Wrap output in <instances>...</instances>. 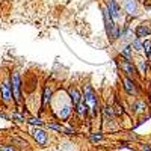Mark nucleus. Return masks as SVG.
I'll list each match as a JSON object with an SVG mask.
<instances>
[{"label": "nucleus", "instance_id": "nucleus-1", "mask_svg": "<svg viewBox=\"0 0 151 151\" xmlns=\"http://www.w3.org/2000/svg\"><path fill=\"white\" fill-rule=\"evenodd\" d=\"M83 98H85V103L88 106V110L94 115V113L97 112V107H98V101H97V97H95L94 89L89 85H86L83 88Z\"/></svg>", "mask_w": 151, "mask_h": 151}, {"label": "nucleus", "instance_id": "nucleus-2", "mask_svg": "<svg viewBox=\"0 0 151 151\" xmlns=\"http://www.w3.org/2000/svg\"><path fill=\"white\" fill-rule=\"evenodd\" d=\"M118 65H119L121 71L125 74V77L133 79V80L136 79V76H137V70H136V67L133 65V62H132V60L124 59V58L121 56V59L118 60Z\"/></svg>", "mask_w": 151, "mask_h": 151}, {"label": "nucleus", "instance_id": "nucleus-3", "mask_svg": "<svg viewBox=\"0 0 151 151\" xmlns=\"http://www.w3.org/2000/svg\"><path fill=\"white\" fill-rule=\"evenodd\" d=\"M11 89H12V97L17 103L21 101V80H20V74L15 71L11 76Z\"/></svg>", "mask_w": 151, "mask_h": 151}, {"label": "nucleus", "instance_id": "nucleus-4", "mask_svg": "<svg viewBox=\"0 0 151 151\" xmlns=\"http://www.w3.org/2000/svg\"><path fill=\"white\" fill-rule=\"evenodd\" d=\"M106 8H107V11H109V14H110L113 21H118L121 18V8H119V5L115 2V0H107Z\"/></svg>", "mask_w": 151, "mask_h": 151}, {"label": "nucleus", "instance_id": "nucleus-5", "mask_svg": "<svg viewBox=\"0 0 151 151\" xmlns=\"http://www.w3.org/2000/svg\"><path fill=\"white\" fill-rule=\"evenodd\" d=\"M32 136H33V139L38 145H41V147H45L47 145V141H48V137H47V133L41 129H32Z\"/></svg>", "mask_w": 151, "mask_h": 151}, {"label": "nucleus", "instance_id": "nucleus-6", "mask_svg": "<svg viewBox=\"0 0 151 151\" xmlns=\"http://www.w3.org/2000/svg\"><path fill=\"white\" fill-rule=\"evenodd\" d=\"M0 91H2V100L5 103L11 101L12 98V89H11V83L8 80L2 82V85H0Z\"/></svg>", "mask_w": 151, "mask_h": 151}, {"label": "nucleus", "instance_id": "nucleus-7", "mask_svg": "<svg viewBox=\"0 0 151 151\" xmlns=\"http://www.w3.org/2000/svg\"><path fill=\"white\" fill-rule=\"evenodd\" d=\"M150 35H151V26L148 23L147 24L141 23L139 26L136 27V30H134V36L139 38V40H141V38H145V36H150Z\"/></svg>", "mask_w": 151, "mask_h": 151}, {"label": "nucleus", "instance_id": "nucleus-8", "mask_svg": "<svg viewBox=\"0 0 151 151\" xmlns=\"http://www.w3.org/2000/svg\"><path fill=\"white\" fill-rule=\"evenodd\" d=\"M122 86H124V91L127 92L129 95H136V94H137L136 83H134V80H133V79L124 77V79H122Z\"/></svg>", "mask_w": 151, "mask_h": 151}, {"label": "nucleus", "instance_id": "nucleus-9", "mask_svg": "<svg viewBox=\"0 0 151 151\" xmlns=\"http://www.w3.org/2000/svg\"><path fill=\"white\" fill-rule=\"evenodd\" d=\"M124 11L130 17H134L137 14V2L136 0H124Z\"/></svg>", "mask_w": 151, "mask_h": 151}, {"label": "nucleus", "instance_id": "nucleus-10", "mask_svg": "<svg viewBox=\"0 0 151 151\" xmlns=\"http://www.w3.org/2000/svg\"><path fill=\"white\" fill-rule=\"evenodd\" d=\"M68 97H70V100L73 101V104H76V106H77V104L82 101V95H80V92L76 89V88H73V86L68 88Z\"/></svg>", "mask_w": 151, "mask_h": 151}, {"label": "nucleus", "instance_id": "nucleus-11", "mask_svg": "<svg viewBox=\"0 0 151 151\" xmlns=\"http://www.w3.org/2000/svg\"><path fill=\"white\" fill-rule=\"evenodd\" d=\"M136 68H137V71H139V74L145 76L148 73V68H150L148 60H145L144 58H137L136 59Z\"/></svg>", "mask_w": 151, "mask_h": 151}, {"label": "nucleus", "instance_id": "nucleus-12", "mask_svg": "<svg viewBox=\"0 0 151 151\" xmlns=\"http://www.w3.org/2000/svg\"><path fill=\"white\" fill-rule=\"evenodd\" d=\"M132 110H133L134 113H144V112L147 110L145 101H144V100H136V101L132 104Z\"/></svg>", "mask_w": 151, "mask_h": 151}, {"label": "nucleus", "instance_id": "nucleus-13", "mask_svg": "<svg viewBox=\"0 0 151 151\" xmlns=\"http://www.w3.org/2000/svg\"><path fill=\"white\" fill-rule=\"evenodd\" d=\"M113 118H115V112H113V109L109 107V106H104L103 107V119L107 122V121H113Z\"/></svg>", "mask_w": 151, "mask_h": 151}, {"label": "nucleus", "instance_id": "nucleus-14", "mask_svg": "<svg viewBox=\"0 0 151 151\" xmlns=\"http://www.w3.org/2000/svg\"><path fill=\"white\" fill-rule=\"evenodd\" d=\"M132 55H133V48H132L130 44H125L124 47H121V56H122L124 59L132 60Z\"/></svg>", "mask_w": 151, "mask_h": 151}, {"label": "nucleus", "instance_id": "nucleus-15", "mask_svg": "<svg viewBox=\"0 0 151 151\" xmlns=\"http://www.w3.org/2000/svg\"><path fill=\"white\" fill-rule=\"evenodd\" d=\"M71 104H65V106H62V109L59 110V113H58V116H59V119H67L68 116H70V113H71Z\"/></svg>", "mask_w": 151, "mask_h": 151}, {"label": "nucleus", "instance_id": "nucleus-16", "mask_svg": "<svg viewBox=\"0 0 151 151\" xmlns=\"http://www.w3.org/2000/svg\"><path fill=\"white\" fill-rule=\"evenodd\" d=\"M76 112H77V115H79L80 118L86 116V115H88V106H86V103L80 101L77 106H76Z\"/></svg>", "mask_w": 151, "mask_h": 151}, {"label": "nucleus", "instance_id": "nucleus-17", "mask_svg": "<svg viewBox=\"0 0 151 151\" xmlns=\"http://www.w3.org/2000/svg\"><path fill=\"white\" fill-rule=\"evenodd\" d=\"M130 45H132V48L134 50V52H144V42L139 40V38H134V40L130 42Z\"/></svg>", "mask_w": 151, "mask_h": 151}, {"label": "nucleus", "instance_id": "nucleus-18", "mask_svg": "<svg viewBox=\"0 0 151 151\" xmlns=\"http://www.w3.org/2000/svg\"><path fill=\"white\" fill-rule=\"evenodd\" d=\"M50 100H52V89H50V88H45L44 95H42V104L45 106L47 103H50Z\"/></svg>", "mask_w": 151, "mask_h": 151}, {"label": "nucleus", "instance_id": "nucleus-19", "mask_svg": "<svg viewBox=\"0 0 151 151\" xmlns=\"http://www.w3.org/2000/svg\"><path fill=\"white\" fill-rule=\"evenodd\" d=\"M47 127H48V129H53V130H56V132H60V133H64V130H65L64 125H60V124H55V122L48 124Z\"/></svg>", "mask_w": 151, "mask_h": 151}, {"label": "nucleus", "instance_id": "nucleus-20", "mask_svg": "<svg viewBox=\"0 0 151 151\" xmlns=\"http://www.w3.org/2000/svg\"><path fill=\"white\" fill-rule=\"evenodd\" d=\"M30 125H42L44 124V121L41 119V118H35V116H32V118H29V121H27Z\"/></svg>", "mask_w": 151, "mask_h": 151}, {"label": "nucleus", "instance_id": "nucleus-21", "mask_svg": "<svg viewBox=\"0 0 151 151\" xmlns=\"http://www.w3.org/2000/svg\"><path fill=\"white\" fill-rule=\"evenodd\" d=\"M144 52H145V56H148L151 53V41L150 40L144 41Z\"/></svg>", "mask_w": 151, "mask_h": 151}, {"label": "nucleus", "instance_id": "nucleus-22", "mask_svg": "<svg viewBox=\"0 0 151 151\" xmlns=\"http://www.w3.org/2000/svg\"><path fill=\"white\" fill-rule=\"evenodd\" d=\"M89 139H91L92 142H98V141L103 139V134H101V133H91Z\"/></svg>", "mask_w": 151, "mask_h": 151}, {"label": "nucleus", "instance_id": "nucleus-23", "mask_svg": "<svg viewBox=\"0 0 151 151\" xmlns=\"http://www.w3.org/2000/svg\"><path fill=\"white\" fill-rule=\"evenodd\" d=\"M113 112H115V116H119V115H124V107L121 104H116L113 107Z\"/></svg>", "mask_w": 151, "mask_h": 151}, {"label": "nucleus", "instance_id": "nucleus-24", "mask_svg": "<svg viewBox=\"0 0 151 151\" xmlns=\"http://www.w3.org/2000/svg\"><path fill=\"white\" fill-rule=\"evenodd\" d=\"M0 151H15V150L12 148L11 145H2L0 147Z\"/></svg>", "mask_w": 151, "mask_h": 151}, {"label": "nucleus", "instance_id": "nucleus-25", "mask_svg": "<svg viewBox=\"0 0 151 151\" xmlns=\"http://www.w3.org/2000/svg\"><path fill=\"white\" fill-rule=\"evenodd\" d=\"M12 118H14V119H17L18 122H23V121H24V116H21V115H17V113H14V115H12Z\"/></svg>", "mask_w": 151, "mask_h": 151}, {"label": "nucleus", "instance_id": "nucleus-26", "mask_svg": "<svg viewBox=\"0 0 151 151\" xmlns=\"http://www.w3.org/2000/svg\"><path fill=\"white\" fill-rule=\"evenodd\" d=\"M142 151H151V147L150 145H142Z\"/></svg>", "mask_w": 151, "mask_h": 151}, {"label": "nucleus", "instance_id": "nucleus-27", "mask_svg": "<svg viewBox=\"0 0 151 151\" xmlns=\"http://www.w3.org/2000/svg\"><path fill=\"white\" fill-rule=\"evenodd\" d=\"M147 58H148V62H150V64H151V53H150V55H148Z\"/></svg>", "mask_w": 151, "mask_h": 151}, {"label": "nucleus", "instance_id": "nucleus-28", "mask_svg": "<svg viewBox=\"0 0 151 151\" xmlns=\"http://www.w3.org/2000/svg\"><path fill=\"white\" fill-rule=\"evenodd\" d=\"M148 98H150V103H151V92H150V97Z\"/></svg>", "mask_w": 151, "mask_h": 151}, {"label": "nucleus", "instance_id": "nucleus-29", "mask_svg": "<svg viewBox=\"0 0 151 151\" xmlns=\"http://www.w3.org/2000/svg\"><path fill=\"white\" fill-rule=\"evenodd\" d=\"M150 147H151V145H150Z\"/></svg>", "mask_w": 151, "mask_h": 151}]
</instances>
